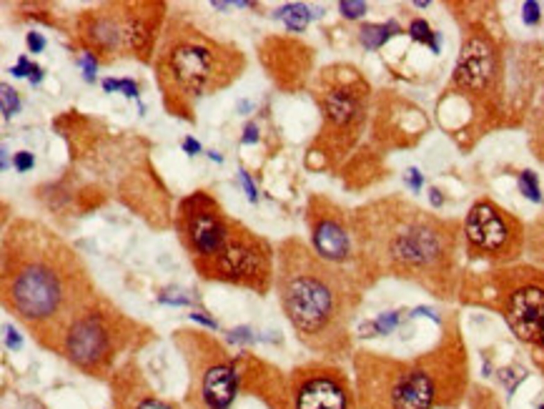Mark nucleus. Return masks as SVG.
<instances>
[{
  "instance_id": "nucleus-1",
  "label": "nucleus",
  "mask_w": 544,
  "mask_h": 409,
  "mask_svg": "<svg viewBox=\"0 0 544 409\" xmlns=\"http://www.w3.org/2000/svg\"><path fill=\"white\" fill-rule=\"evenodd\" d=\"M91 269L53 226L13 216L0 241V299L33 342L60 354L66 331L98 297Z\"/></svg>"
},
{
  "instance_id": "nucleus-2",
  "label": "nucleus",
  "mask_w": 544,
  "mask_h": 409,
  "mask_svg": "<svg viewBox=\"0 0 544 409\" xmlns=\"http://www.w3.org/2000/svg\"><path fill=\"white\" fill-rule=\"evenodd\" d=\"M351 269L367 289L381 279H399L444 302L459 297V218H444L394 193L351 209Z\"/></svg>"
},
{
  "instance_id": "nucleus-3",
  "label": "nucleus",
  "mask_w": 544,
  "mask_h": 409,
  "mask_svg": "<svg viewBox=\"0 0 544 409\" xmlns=\"http://www.w3.org/2000/svg\"><path fill=\"white\" fill-rule=\"evenodd\" d=\"M274 289L296 339L319 359L339 362L354 354V319L367 284L351 266L322 259L301 236L276 244Z\"/></svg>"
},
{
  "instance_id": "nucleus-4",
  "label": "nucleus",
  "mask_w": 544,
  "mask_h": 409,
  "mask_svg": "<svg viewBox=\"0 0 544 409\" xmlns=\"http://www.w3.org/2000/svg\"><path fill=\"white\" fill-rule=\"evenodd\" d=\"M173 232L188 264L211 284L266 297L276 279V246L241 218L231 216L206 189L186 193L173 209Z\"/></svg>"
},
{
  "instance_id": "nucleus-5",
  "label": "nucleus",
  "mask_w": 544,
  "mask_h": 409,
  "mask_svg": "<svg viewBox=\"0 0 544 409\" xmlns=\"http://www.w3.org/2000/svg\"><path fill=\"white\" fill-rule=\"evenodd\" d=\"M351 367L359 409H444L459 402L469 379L457 317L424 354L401 359L387 351L354 349Z\"/></svg>"
},
{
  "instance_id": "nucleus-6",
  "label": "nucleus",
  "mask_w": 544,
  "mask_h": 409,
  "mask_svg": "<svg viewBox=\"0 0 544 409\" xmlns=\"http://www.w3.org/2000/svg\"><path fill=\"white\" fill-rule=\"evenodd\" d=\"M55 131L68 143L73 164L111 181V193L156 229H173L168 189L151 161V143L136 133L105 131L103 121L66 111Z\"/></svg>"
},
{
  "instance_id": "nucleus-7",
  "label": "nucleus",
  "mask_w": 544,
  "mask_h": 409,
  "mask_svg": "<svg viewBox=\"0 0 544 409\" xmlns=\"http://www.w3.org/2000/svg\"><path fill=\"white\" fill-rule=\"evenodd\" d=\"M151 66L166 113L196 123L198 103L234 86L249 58L234 40L206 33L184 13H170Z\"/></svg>"
},
{
  "instance_id": "nucleus-8",
  "label": "nucleus",
  "mask_w": 544,
  "mask_h": 409,
  "mask_svg": "<svg viewBox=\"0 0 544 409\" xmlns=\"http://www.w3.org/2000/svg\"><path fill=\"white\" fill-rule=\"evenodd\" d=\"M542 46H504L484 23L464 26L462 51L454 66L452 80L446 86V98L464 103L469 116V125L479 136L497 125H514L517 119H529V108L522 106L509 93L511 73L522 71L532 63V53Z\"/></svg>"
},
{
  "instance_id": "nucleus-9",
  "label": "nucleus",
  "mask_w": 544,
  "mask_h": 409,
  "mask_svg": "<svg viewBox=\"0 0 544 409\" xmlns=\"http://www.w3.org/2000/svg\"><path fill=\"white\" fill-rule=\"evenodd\" d=\"M168 15L161 0H116L85 8L73 18V46L100 66L119 60L153 63Z\"/></svg>"
},
{
  "instance_id": "nucleus-10",
  "label": "nucleus",
  "mask_w": 544,
  "mask_h": 409,
  "mask_svg": "<svg viewBox=\"0 0 544 409\" xmlns=\"http://www.w3.org/2000/svg\"><path fill=\"white\" fill-rule=\"evenodd\" d=\"M241 392L269 409H359L354 379L339 362L308 359L283 372L261 356L236 354Z\"/></svg>"
},
{
  "instance_id": "nucleus-11",
  "label": "nucleus",
  "mask_w": 544,
  "mask_h": 409,
  "mask_svg": "<svg viewBox=\"0 0 544 409\" xmlns=\"http://www.w3.org/2000/svg\"><path fill=\"white\" fill-rule=\"evenodd\" d=\"M371 86L351 63H331L314 78V101L322 125L306 148V166L336 171L359 143L371 108Z\"/></svg>"
},
{
  "instance_id": "nucleus-12",
  "label": "nucleus",
  "mask_w": 544,
  "mask_h": 409,
  "mask_svg": "<svg viewBox=\"0 0 544 409\" xmlns=\"http://www.w3.org/2000/svg\"><path fill=\"white\" fill-rule=\"evenodd\" d=\"M156 339L148 324L125 314L100 291L68 327L60 356L80 374L108 382L125 359Z\"/></svg>"
},
{
  "instance_id": "nucleus-13",
  "label": "nucleus",
  "mask_w": 544,
  "mask_h": 409,
  "mask_svg": "<svg viewBox=\"0 0 544 409\" xmlns=\"http://www.w3.org/2000/svg\"><path fill=\"white\" fill-rule=\"evenodd\" d=\"M170 342L184 359L186 409H231L241 392L236 356L213 334L193 327H178Z\"/></svg>"
},
{
  "instance_id": "nucleus-14",
  "label": "nucleus",
  "mask_w": 544,
  "mask_h": 409,
  "mask_svg": "<svg viewBox=\"0 0 544 409\" xmlns=\"http://www.w3.org/2000/svg\"><path fill=\"white\" fill-rule=\"evenodd\" d=\"M462 224L464 254L472 261H484L497 269L519 264V259L525 256L527 224L492 198L484 196L474 201Z\"/></svg>"
},
{
  "instance_id": "nucleus-15",
  "label": "nucleus",
  "mask_w": 544,
  "mask_h": 409,
  "mask_svg": "<svg viewBox=\"0 0 544 409\" xmlns=\"http://www.w3.org/2000/svg\"><path fill=\"white\" fill-rule=\"evenodd\" d=\"M308 244L322 259L336 266H354V226L351 209L326 193H311L306 201Z\"/></svg>"
},
{
  "instance_id": "nucleus-16",
  "label": "nucleus",
  "mask_w": 544,
  "mask_h": 409,
  "mask_svg": "<svg viewBox=\"0 0 544 409\" xmlns=\"http://www.w3.org/2000/svg\"><path fill=\"white\" fill-rule=\"evenodd\" d=\"M258 60L276 88L299 93L306 88L316 63V48L294 35H269L258 46Z\"/></svg>"
},
{
  "instance_id": "nucleus-17",
  "label": "nucleus",
  "mask_w": 544,
  "mask_h": 409,
  "mask_svg": "<svg viewBox=\"0 0 544 409\" xmlns=\"http://www.w3.org/2000/svg\"><path fill=\"white\" fill-rule=\"evenodd\" d=\"M113 409H186V404L168 399L148 382L136 356L125 359L108 379Z\"/></svg>"
},
{
  "instance_id": "nucleus-18",
  "label": "nucleus",
  "mask_w": 544,
  "mask_h": 409,
  "mask_svg": "<svg viewBox=\"0 0 544 409\" xmlns=\"http://www.w3.org/2000/svg\"><path fill=\"white\" fill-rule=\"evenodd\" d=\"M542 93H539V103L532 108L529 119H527V139H529V151L534 153V159L544 166V73H542Z\"/></svg>"
},
{
  "instance_id": "nucleus-19",
  "label": "nucleus",
  "mask_w": 544,
  "mask_h": 409,
  "mask_svg": "<svg viewBox=\"0 0 544 409\" xmlns=\"http://www.w3.org/2000/svg\"><path fill=\"white\" fill-rule=\"evenodd\" d=\"M525 256L529 264L544 269V211L527 224V251Z\"/></svg>"
},
{
  "instance_id": "nucleus-20",
  "label": "nucleus",
  "mask_w": 544,
  "mask_h": 409,
  "mask_svg": "<svg viewBox=\"0 0 544 409\" xmlns=\"http://www.w3.org/2000/svg\"><path fill=\"white\" fill-rule=\"evenodd\" d=\"M401 33V28L396 26V23H367V26H361L359 31V43L367 51H376V48H381L384 43H387L392 35Z\"/></svg>"
},
{
  "instance_id": "nucleus-21",
  "label": "nucleus",
  "mask_w": 544,
  "mask_h": 409,
  "mask_svg": "<svg viewBox=\"0 0 544 409\" xmlns=\"http://www.w3.org/2000/svg\"><path fill=\"white\" fill-rule=\"evenodd\" d=\"M274 18L283 20L291 33H301V31H306L308 20H311V13H308L306 6H301V3H294V6L279 8V10L274 13Z\"/></svg>"
},
{
  "instance_id": "nucleus-22",
  "label": "nucleus",
  "mask_w": 544,
  "mask_h": 409,
  "mask_svg": "<svg viewBox=\"0 0 544 409\" xmlns=\"http://www.w3.org/2000/svg\"><path fill=\"white\" fill-rule=\"evenodd\" d=\"M409 33H412V38L416 40V43H426V46L432 48L434 53H439V38H437V33H434L432 28H429V23L426 20H414L412 26H409Z\"/></svg>"
},
{
  "instance_id": "nucleus-23",
  "label": "nucleus",
  "mask_w": 544,
  "mask_h": 409,
  "mask_svg": "<svg viewBox=\"0 0 544 409\" xmlns=\"http://www.w3.org/2000/svg\"><path fill=\"white\" fill-rule=\"evenodd\" d=\"M519 191L525 193L529 201L539 204V201H542V191H539L537 173H534V171H522V173H519Z\"/></svg>"
},
{
  "instance_id": "nucleus-24",
  "label": "nucleus",
  "mask_w": 544,
  "mask_h": 409,
  "mask_svg": "<svg viewBox=\"0 0 544 409\" xmlns=\"http://www.w3.org/2000/svg\"><path fill=\"white\" fill-rule=\"evenodd\" d=\"M0 91H3V116H6V119H13L15 113H18V108H20L18 91H15V88H10L8 83H3V86H0Z\"/></svg>"
},
{
  "instance_id": "nucleus-25",
  "label": "nucleus",
  "mask_w": 544,
  "mask_h": 409,
  "mask_svg": "<svg viewBox=\"0 0 544 409\" xmlns=\"http://www.w3.org/2000/svg\"><path fill=\"white\" fill-rule=\"evenodd\" d=\"M13 166H15V171H18V173L30 171V168L35 166L33 153H30V151H18V153L13 156Z\"/></svg>"
},
{
  "instance_id": "nucleus-26",
  "label": "nucleus",
  "mask_w": 544,
  "mask_h": 409,
  "mask_svg": "<svg viewBox=\"0 0 544 409\" xmlns=\"http://www.w3.org/2000/svg\"><path fill=\"white\" fill-rule=\"evenodd\" d=\"M339 10L344 13V18L354 20V18H361V15L367 13V3H339Z\"/></svg>"
},
{
  "instance_id": "nucleus-27",
  "label": "nucleus",
  "mask_w": 544,
  "mask_h": 409,
  "mask_svg": "<svg viewBox=\"0 0 544 409\" xmlns=\"http://www.w3.org/2000/svg\"><path fill=\"white\" fill-rule=\"evenodd\" d=\"M532 359H534V364H537L539 372L544 374V327H542V334H539L537 344L532 347Z\"/></svg>"
},
{
  "instance_id": "nucleus-28",
  "label": "nucleus",
  "mask_w": 544,
  "mask_h": 409,
  "mask_svg": "<svg viewBox=\"0 0 544 409\" xmlns=\"http://www.w3.org/2000/svg\"><path fill=\"white\" fill-rule=\"evenodd\" d=\"M522 10H525V23L527 26H537L539 23V3H525V8H522Z\"/></svg>"
},
{
  "instance_id": "nucleus-29",
  "label": "nucleus",
  "mask_w": 544,
  "mask_h": 409,
  "mask_svg": "<svg viewBox=\"0 0 544 409\" xmlns=\"http://www.w3.org/2000/svg\"><path fill=\"white\" fill-rule=\"evenodd\" d=\"M26 43H28V48H30L33 53H40V51L46 48V38H43L40 33H28Z\"/></svg>"
},
{
  "instance_id": "nucleus-30",
  "label": "nucleus",
  "mask_w": 544,
  "mask_h": 409,
  "mask_svg": "<svg viewBox=\"0 0 544 409\" xmlns=\"http://www.w3.org/2000/svg\"><path fill=\"white\" fill-rule=\"evenodd\" d=\"M407 184H409L412 191H419L421 189V173L416 171V168H409L407 171Z\"/></svg>"
},
{
  "instance_id": "nucleus-31",
  "label": "nucleus",
  "mask_w": 544,
  "mask_h": 409,
  "mask_svg": "<svg viewBox=\"0 0 544 409\" xmlns=\"http://www.w3.org/2000/svg\"><path fill=\"white\" fill-rule=\"evenodd\" d=\"M6 342H8V347H13V349H18V347H20L18 331H15L10 324H6Z\"/></svg>"
},
{
  "instance_id": "nucleus-32",
  "label": "nucleus",
  "mask_w": 544,
  "mask_h": 409,
  "mask_svg": "<svg viewBox=\"0 0 544 409\" xmlns=\"http://www.w3.org/2000/svg\"><path fill=\"white\" fill-rule=\"evenodd\" d=\"M241 181H243V186H246V193H249V198H251V201H256V198H258V196H256V186L251 184V178H249V173H246V171H241Z\"/></svg>"
},
{
  "instance_id": "nucleus-33",
  "label": "nucleus",
  "mask_w": 544,
  "mask_h": 409,
  "mask_svg": "<svg viewBox=\"0 0 544 409\" xmlns=\"http://www.w3.org/2000/svg\"><path fill=\"white\" fill-rule=\"evenodd\" d=\"M184 148H186V153H188V156H196V153L201 151V146H198L193 139H186L184 141Z\"/></svg>"
},
{
  "instance_id": "nucleus-34",
  "label": "nucleus",
  "mask_w": 544,
  "mask_h": 409,
  "mask_svg": "<svg viewBox=\"0 0 544 409\" xmlns=\"http://www.w3.org/2000/svg\"><path fill=\"white\" fill-rule=\"evenodd\" d=\"M191 319H196V322L206 324V327H211V329H216V322H213V319H209V317H204V314H191Z\"/></svg>"
},
{
  "instance_id": "nucleus-35",
  "label": "nucleus",
  "mask_w": 544,
  "mask_h": 409,
  "mask_svg": "<svg viewBox=\"0 0 544 409\" xmlns=\"http://www.w3.org/2000/svg\"><path fill=\"white\" fill-rule=\"evenodd\" d=\"M429 193H432V204H434V206H441V204H444V198H441V191H439V189H432V191H429Z\"/></svg>"
},
{
  "instance_id": "nucleus-36",
  "label": "nucleus",
  "mask_w": 544,
  "mask_h": 409,
  "mask_svg": "<svg viewBox=\"0 0 544 409\" xmlns=\"http://www.w3.org/2000/svg\"><path fill=\"white\" fill-rule=\"evenodd\" d=\"M251 139L256 141V128H254V125H246V139H243V141H246V143H249Z\"/></svg>"
},
{
  "instance_id": "nucleus-37",
  "label": "nucleus",
  "mask_w": 544,
  "mask_h": 409,
  "mask_svg": "<svg viewBox=\"0 0 544 409\" xmlns=\"http://www.w3.org/2000/svg\"><path fill=\"white\" fill-rule=\"evenodd\" d=\"M542 409H544V404H542Z\"/></svg>"
}]
</instances>
